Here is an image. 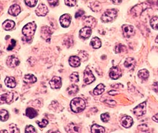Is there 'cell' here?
Returning a JSON list of instances; mask_svg holds the SVG:
<instances>
[{
	"label": "cell",
	"instance_id": "1",
	"mask_svg": "<svg viewBox=\"0 0 158 133\" xmlns=\"http://www.w3.org/2000/svg\"><path fill=\"white\" fill-rule=\"evenodd\" d=\"M86 107V103L84 100L81 98H75L71 101L70 107L73 112L79 113L83 111Z\"/></svg>",
	"mask_w": 158,
	"mask_h": 133
},
{
	"label": "cell",
	"instance_id": "2",
	"mask_svg": "<svg viewBox=\"0 0 158 133\" xmlns=\"http://www.w3.org/2000/svg\"><path fill=\"white\" fill-rule=\"evenodd\" d=\"M36 27V24L34 21L27 23L26 25L22 29V33L25 37H26V39H28V41H30L32 39L35 32Z\"/></svg>",
	"mask_w": 158,
	"mask_h": 133
},
{
	"label": "cell",
	"instance_id": "3",
	"mask_svg": "<svg viewBox=\"0 0 158 133\" xmlns=\"http://www.w3.org/2000/svg\"><path fill=\"white\" fill-rule=\"evenodd\" d=\"M151 5L152 4H150V1L141 3V4L135 6L134 8L131 10V13L134 17H138L141 15L143 11H145L146 9L150 8Z\"/></svg>",
	"mask_w": 158,
	"mask_h": 133
},
{
	"label": "cell",
	"instance_id": "4",
	"mask_svg": "<svg viewBox=\"0 0 158 133\" xmlns=\"http://www.w3.org/2000/svg\"><path fill=\"white\" fill-rule=\"evenodd\" d=\"M117 16V11L115 9L107 10V11L103 14L100 18L102 21L104 23H108L110 21H113L116 19Z\"/></svg>",
	"mask_w": 158,
	"mask_h": 133
},
{
	"label": "cell",
	"instance_id": "5",
	"mask_svg": "<svg viewBox=\"0 0 158 133\" xmlns=\"http://www.w3.org/2000/svg\"><path fill=\"white\" fill-rule=\"evenodd\" d=\"M133 112L136 116L138 117H141L144 115L146 112V102L139 104V105L135 107L133 110Z\"/></svg>",
	"mask_w": 158,
	"mask_h": 133
},
{
	"label": "cell",
	"instance_id": "6",
	"mask_svg": "<svg viewBox=\"0 0 158 133\" xmlns=\"http://www.w3.org/2000/svg\"><path fill=\"white\" fill-rule=\"evenodd\" d=\"M96 80V78L92 74L91 70L87 67L86 68L84 71V81L86 84H91L94 82Z\"/></svg>",
	"mask_w": 158,
	"mask_h": 133
},
{
	"label": "cell",
	"instance_id": "7",
	"mask_svg": "<svg viewBox=\"0 0 158 133\" xmlns=\"http://www.w3.org/2000/svg\"><path fill=\"white\" fill-rule=\"evenodd\" d=\"M53 33V31L51 29V28L49 27L48 26H44L42 27L41 28V37L45 39V40L49 42L51 39V35Z\"/></svg>",
	"mask_w": 158,
	"mask_h": 133
},
{
	"label": "cell",
	"instance_id": "8",
	"mask_svg": "<svg viewBox=\"0 0 158 133\" xmlns=\"http://www.w3.org/2000/svg\"><path fill=\"white\" fill-rule=\"evenodd\" d=\"M122 30H123V34L125 37H131L132 36L135 34V30L134 27L129 25H123L122 26Z\"/></svg>",
	"mask_w": 158,
	"mask_h": 133
},
{
	"label": "cell",
	"instance_id": "9",
	"mask_svg": "<svg viewBox=\"0 0 158 133\" xmlns=\"http://www.w3.org/2000/svg\"><path fill=\"white\" fill-rule=\"evenodd\" d=\"M122 72L120 68L118 66H113L111 68L109 71V76L113 80H117L121 76Z\"/></svg>",
	"mask_w": 158,
	"mask_h": 133
},
{
	"label": "cell",
	"instance_id": "10",
	"mask_svg": "<svg viewBox=\"0 0 158 133\" xmlns=\"http://www.w3.org/2000/svg\"><path fill=\"white\" fill-rule=\"evenodd\" d=\"M96 19L95 18L91 16L85 17L83 19V23L85 27L93 28H94L96 25Z\"/></svg>",
	"mask_w": 158,
	"mask_h": 133
},
{
	"label": "cell",
	"instance_id": "11",
	"mask_svg": "<svg viewBox=\"0 0 158 133\" xmlns=\"http://www.w3.org/2000/svg\"><path fill=\"white\" fill-rule=\"evenodd\" d=\"M71 20V17L69 14H64L60 17V24L63 27L67 28L70 26Z\"/></svg>",
	"mask_w": 158,
	"mask_h": 133
},
{
	"label": "cell",
	"instance_id": "12",
	"mask_svg": "<svg viewBox=\"0 0 158 133\" xmlns=\"http://www.w3.org/2000/svg\"><path fill=\"white\" fill-rule=\"evenodd\" d=\"M49 85L53 89L60 88L62 85V78L58 76H54L49 81Z\"/></svg>",
	"mask_w": 158,
	"mask_h": 133
},
{
	"label": "cell",
	"instance_id": "13",
	"mask_svg": "<svg viewBox=\"0 0 158 133\" xmlns=\"http://www.w3.org/2000/svg\"><path fill=\"white\" fill-rule=\"evenodd\" d=\"M48 13V7L44 4H40L35 10V14L39 17H44Z\"/></svg>",
	"mask_w": 158,
	"mask_h": 133
},
{
	"label": "cell",
	"instance_id": "14",
	"mask_svg": "<svg viewBox=\"0 0 158 133\" xmlns=\"http://www.w3.org/2000/svg\"><path fill=\"white\" fill-rule=\"evenodd\" d=\"M20 64V61L15 56H9L6 60V64L10 68H15Z\"/></svg>",
	"mask_w": 158,
	"mask_h": 133
},
{
	"label": "cell",
	"instance_id": "15",
	"mask_svg": "<svg viewBox=\"0 0 158 133\" xmlns=\"http://www.w3.org/2000/svg\"><path fill=\"white\" fill-rule=\"evenodd\" d=\"M14 96V93L12 92H8L1 96V103H10L13 101Z\"/></svg>",
	"mask_w": 158,
	"mask_h": 133
},
{
	"label": "cell",
	"instance_id": "16",
	"mask_svg": "<svg viewBox=\"0 0 158 133\" xmlns=\"http://www.w3.org/2000/svg\"><path fill=\"white\" fill-rule=\"evenodd\" d=\"M92 34V28L87 27H85L84 28H82L79 32L80 37L84 39H88Z\"/></svg>",
	"mask_w": 158,
	"mask_h": 133
},
{
	"label": "cell",
	"instance_id": "17",
	"mask_svg": "<svg viewBox=\"0 0 158 133\" xmlns=\"http://www.w3.org/2000/svg\"><path fill=\"white\" fill-rule=\"evenodd\" d=\"M121 124L125 128L130 127L134 124L133 119L130 116H125L121 121Z\"/></svg>",
	"mask_w": 158,
	"mask_h": 133
},
{
	"label": "cell",
	"instance_id": "18",
	"mask_svg": "<svg viewBox=\"0 0 158 133\" xmlns=\"http://www.w3.org/2000/svg\"><path fill=\"white\" fill-rule=\"evenodd\" d=\"M21 12V9L19 5H18L17 4L13 5L10 7L9 10H8V13L10 15L16 17L17 15H19V14Z\"/></svg>",
	"mask_w": 158,
	"mask_h": 133
},
{
	"label": "cell",
	"instance_id": "19",
	"mask_svg": "<svg viewBox=\"0 0 158 133\" xmlns=\"http://www.w3.org/2000/svg\"><path fill=\"white\" fill-rule=\"evenodd\" d=\"M80 60L81 59H80V57L78 56H71L69 58L70 65L73 68L78 67L80 65Z\"/></svg>",
	"mask_w": 158,
	"mask_h": 133
},
{
	"label": "cell",
	"instance_id": "20",
	"mask_svg": "<svg viewBox=\"0 0 158 133\" xmlns=\"http://www.w3.org/2000/svg\"><path fill=\"white\" fill-rule=\"evenodd\" d=\"M135 64H136V61L134 58L128 57V58H127L126 60H125V61L124 63V66L129 70H132L134 69V68L135 66Z\"/></svg>",
	"mask_w": 158,
	"mask_h": 133
},
{
	"label": "cell",
	"instance_id": "21",
	"mask_svg": "<svg viewBox=\"0 0 158 133\" xmlns=\"http://www.w3.org/2000/svg\"><path fill=\"white\" fill-rule=\"evenodd\" d=\"M5 83L6 87H8L11 88H13L16 87L17 83L15 81V79L12 76H7L5 78Z\"/></svg>",
	"mask_w": 158,
	"mask_h": 133
},
{
	"label": "cell",
	"instance_id": "22",
	"mask_svg": "<svg viewBox=\"0 0 158 133\" xmlns=\"http://www.w3.org/2000/svg\"><path fill=\"white\" fill-rule=\"evenodd\" d=\"M24 81L26 83H28V84L34 83L37 81V78L33 74H28L24 76Z\"/></svg>",
	"mask_w": 158,
	"mask_h": 133
},
{
	"label": "cell",
	"instance_id": "23",
	"mask_svg": "<svg viewBox=\"0 0 158 133\" xmlns=\"http://www.w3.org/2000/svg\"><path fill=\"white\" fill-rule=\"evenodd\" d=\"M15 22L10 20H6L3 23V27L5 30H10L15 27Z\"/></svg>",
	"mask_w": 158,
	"mask_h": 133
},
{
	"label": "cell",
	"instance_id": "24",
	"mask_svg": "<svg viewBox=\"0 0 158 133\" xmlns=\"http://www.w3.org/2000/svg\"><path fill=\"white\" fill-rule=\"evenodd\" d=\"M26 116L30 119H33L37 116V112L32 107H28L26 111Z\"/></svg>",
	"mask_w": 158,
	"mask_h": 133
},
{
	"label": "cell",
	"instance_id": "25",
	"mask_svg": "<svg viewBox=\"0 0 158 133\" xmlns=\"http://www.w3.org/2000/svg\"><path fill=\"white\" fill-rule=\"evenodd\" d=\"M91 132L92 133H104L105 132V129L98 124H94L91 127Z\"/></svg>",
	"mask_w": 158,
	"mask_h": 133
},
{
	"label": "cell",
	"instance_id": "26",
	"mask_svg": "<svg viewBox=\"0 0 158 133\" xmlns=\"http://www.w3.org/2000/svg\"><path fill=\"white\" fill-rule=\"evenodd\" d=\"M91 45L95 49H99L101 46V41L98 37H94L91 40Z\"/></svg>",
	"mask_w": 158,
	"mask_h": 133
},
{
	"label": "cell",
	"instance_id": "27",
	"mask_svg": "<svg viewBox=\"0 0 158 133\" xmlns=\"http://www.w3.org/2000/svg\"><path fill=\"white\" fill-rule=\"evenodd\" d=\"M66 131L67 132H80V128L77 125L71 123L67 125Z\"/></svg>",
	"mask_w": 158,
	"mask_h": 133
},
{
	"label": "cell",
	"instance_id": "28",
	"mask_svg": "<svg viewBox=\"0 0 158 133\" xmlns=\"http://www.w3.org/2000/svg\"><path fill=\"white\" fill-rule=\"evenodd\" d=\"M90 8L94 12H99V11H100L102 8L101 5L100 3L98 1H94L92 3H91L90 5Z\"/></svg>",
	"mask_w": 158,
	"mask_h": 133
},
{
	"label": "cell",
	"instance_id": "29",
	"mask_svg": "<svg viewBox=\"0 0 158 133\" xmlns=\"http://www.w3.org/2000/svg\"><path fill=\"white\" fill-rule=\"evenodd\" d=\"M138 76L142 80H148V78L149 76V71L146 69H143V70L139 71V73H138Z\"/></svg>",
	"mask_w": 158,
	"mask_h": 133
},
{
	"label": "cell",
	"instance_id": "30",
	"mask_svg": "<svg viewBox=\"0 0 158 133\" xmlns=\"http://www.w3.org/2000/svg\"><path fill=\"white\" fill-rule=\"evenodd\" d=\"M105 85H104L103 84H99L94 89V91H93V92H94V95H99L103 93V92L105 91Z\"/></svg>",
	"mask_w": 158,
	"mask_h": 133
},
{
	"label": "cell",
	"instance_id": "31",
	"mask_svg": "<svg viewBox=\"0 0 158 133\" xmlns=\"http://www.w3.org/2000/svg\"><path fill=\"white\" fill-rule=\"evenodd\" d=\"M78 91V88L77 85H71L70 87L68 88L67 92L69 93V94L70 95H75Z\"/></svg>",
	"mask_w": 158,
	"mask_h": 133
},
{
	"label": "cell",
	"instance_id": "32",
	"mask_svg": "<svg viewBox=\"0 0 158 133\" xmlns=\"http://www.w3.org/2000/svg\"><path fill=\"white\" fill-rule=\"evenodd\" d=\"M150 25L154 30H158V17H153L150 21Z\"/></svg>",
	"mask_w": 158,
	"mask_h": 133
},
{
	"label": "cell",
	"instance_id": "33",
	"mask_svg": "<svg viewBox=\"0 0 158 133\" xmlns=\"http://www.w3.org/2000/svg\"><path fill=\"white\" fill-rule=\"evenodd\" d=\"M0 115H1V121L2 122H5L8 119L9 114L6 110L1 109V112H0Z\"/></svg>",
	"mask_w": 158,
	"mask_h": 133
},
{
	"label": "cell",
	"instance_id": "34",
	"mask_svg": "<svg viewBox=\"0 0 158 133\" xmlns=\"http://www.w3.org/2000/svg\"><path fill=\"white\" fill-rule=\"evenodd\" d=\"M115 52L116 53H121L125 52L127 50V48L124 45L118 44L115 47Z\"/></svg>",
	"mask_w": 158,
	"mask_h": 133
},
{
	"label": "cell",
	"instance_id": "35",
	"mask_svg": "<svg viewBox=\"0 0 158 133\" xmlns=\"http://www.w3.org/2000/svg\"><path fill=\"white\" fill-rule=\"evenodd\" d=\"M78 56H79V57H80V59L82 61H87L88 59V57H89L88 54L84 51H82L79 52Z\"/></svg>",
	"mask_w": 158,
	"mask_h": 133
},
{
	"label": "cell",
	"instance_id": "36",
	"mask_svg": "<svg viewBox=\"0 0 158 133\" xmlns=\"http://www.w3.org/2000/svg\"><path fill=\"white\" fill-rule=\"evenodd\" d=\"M70 79L72 82H78L79 81L78 73H77V72H73V73L70 75Z\"/></svg>",
	"mask_w": 158,
	"mask_h": 133
},
{
	"label": "cell",
	"instance_id": "37",
	"mask_svg": "<svg viewBox=\"0 0 158 133\" xmlns=\"http://www.w3.org/2000/svg\"><path fill=\"white\" fill-rule=\"evenodd\" d=\"M9 131L10 132H20V130L18 129L17 126L14 124H12L9 125Z\"/></svg>",
	"mask_w": 158,
	"mask_h": 133
},
{
	"label": "cell",
	"instance_id": "38",
	"mask_svg": "<svg viewBox=\"0 0 158 133\" xmlns=\"http://www.w3.org/2000/svg\"><path fill=\"white\" fill-rule=\"evenodd\" d=\"M26 5L29 7H34L36 5L37 0H24Z\"/></svg>",
	"mask_w": 158,
	"mask_h": 133
},
{
	"label": "cell",
	"instance_id": "39",
	"mask_svg": "<svg viewBox=\"0 0 158 133\" xmlns=\"http://www.w3.org/2000/svg\"><path fill=\"white\" fill-rule=\"evenodd\" d=\"M138 130L142 132H147L149 131V127L146 124H141L138 126Z\"/></svg>",
	"mask_w": 158,
	"mask_h": 133
},
{
	"label": "cell",
	"instance_id": "40",
	"mask_svg": "<svg viewBox=\"0 0 158 133\" xmlns=\"http://www.w3.org/2000/svg\"><path fill=\"white\" fill-rule=\"evenodd\" d=\"M110 119V116L109 114L108 113H105L101 114V116H100V119L104 123H107V122H108Z\"/></svg>",
	"mask_w": 158,
	"mask_h": 133
},
{
	"label": "cell",
	"instance_id": "41",
	"mask_svg": "<svg viewBox=\"0 0 158 133\" xmlns=\"http://www.w3.org/2000/svg\"><path fill=\"white\" fill-rule=\"evenodd\" d=\"M37 124L39 125V126L41 128H44L45 127H46V125H47L48 124V120L45 119H42L41 121H37Z\"/></svg>",
	"mask_w": 158,
	"mask_h": 133
},
{
	"label": "cell",
	"instance_id": "42",
	"mask_svg": "<svg viewBox=\"0 0 158 133\" xmlns=\"http://www.w3.org/2000/svg\"><path fill=\"white\" fill-rule=\"evenodd\" d=\"M25 132L26 133H34L36 132L35 131V129L34 127V126H32V125H28L26 127V130H25Z\"/></svg>",
	"mask_w": 158,
	"mask_h": 133
},
{
	"label": "cell",
	"instance_id": "43",
	"mask_svg": "<svg viewBox=\"0 0 158 133\" xmlns=\"http://www.w3.org/2000/svg\"><path fill=\"white\" fill-rule=\"evenodd\" d=\"M64 3L69 6H74L76 5L77 0H64Z\"/></svg>",
	"mask_w": 158,
	"mask_h": 133
},
{
	"label": "cell",
	"instance_id": "44",
	"mask_svg": "<svg viewBox=\"0 0 158 133\" xmlns=\"http://www.w3.org/2000/svg\"><path fill=\"white\" fill-rule=\"evenodd\" d=\"M49 4L52 6H55L58 5V0H48Z\"/></svg>",
	"mask_w": 158,
	"mask_h": 133
},
{
	"label": "cell",
	"instance_id": "45",
	"mask_svg": "<svg viewBox=\"0 0 158 133\" xmlns=\"http://www.w3.org/2000/svg\"><path fill=\"white\" fill-rule=\"evenodd\" d=\"M84 13H85V12H84V10H78V12L75 13V18L77 19V18H78V17H80L81 16L83 15Z\"/></svg>",
	"mask_w": 158,
	"mask_h": 133
},
{
	"label": "cell",
	"instance_id": "46",
	"mask_svg": "<svg viewBox=\"0 0 158 133\" xmlns=\"http://www.w3.org/2000/svg\"><path fill=\"white\" fill-rule=\"evenodd\" d=\"M11 43H12V44H11L10 45H9L8 49H8V51H11V50L13 49V48L15 45L16 41L15 40H13V39H12V41H11Z\"/></svg>",
	"mask_w": 158,
	"mask_h": 133
},
{
	"label": "cell",
	"instance_id": "47",
	"mask_svg": "<svg viewBox=\"0 0 158 133\" xmlns=\"http://www.w3.org/2000/svg\"><path fill=\"white\" fill-rule=\"evenodd\" d=\"M152 88L156 92H158V82H155L152 85Z\"/></svg>",
	"mask_w": 158,
	"mask_h": 133
},
{
	"label": "cell",
	"instance_id": "48",
	"mask_svg": "<svg viewBox=\"0 0 158 133\" xmlns=\"http://www.w3.org/2000/svg\"><path fill=\"white\" fill-rule=\"evenodd\" d=\"M122 1H123V0H112V1L114 4H116V5L120 4V3L122 2Z\"/></svg>",
	"mask_w": 158,
	"mask_h": 133
},
{
	"label": "cell",
	"instance_id": "49",
	"mask_svg": "<svg viewBox=\"0 0 158 133\" xmlns=\"http://www.w3.org/2000/svg\"><path fill=\"white\" fill-rule=\"evenodd\" d=\"M152 119L155 122H156V123H158V114H156L155 116H154L152 117Z\"/></svg>",
	"mask_w": 158,
	"mask_h": 133
},
{
	"label": "cell",
	"instance_id": "50",
	"mask_svg": "<svg viewBox=\"0 0 158 133\" xmlns=\"http://www.w3.org/2000/svg\"><path fill=\"white\" fill-rule=\"evenodd\" d=\"M107 103H108L109 105H115L116 104V102L113 101V100H109V102H106Z\"/></svg>",
	"mask_w": 158,
	"mask_h": 133
},
{
	"label": "cell",
	"instance_id": "51",
	"mask_svg": "<svg viewBox=\"0 0 158 133\" xmlns=\"http://www.w3.org/2000/svg\"><path fill=\"white\" fill-rule=\"evenodd\" d=\"M117 93H118L116 92V91H114V90H112V91H111V92H109V94L111 95H114L117 94Z\"/></svg>",
	"mask_w": 158,
	"mask_h": 133
},
{
	"label": "cell",
	"instance_id": "52",
	"mask_svg": "<svg viewBox=\"0 0 158 133\" xmlns=\"http://www.w3.org/2000/svg\"><path fill=\"white\" fill-rule=\"evenodd\" d=\"M156 43H158V35H157V37H156Z\"/></svg>",
	"mask_w": 158,
	"mask_h": 133
},
{
	"label": "cell",
	"instance_id": "53",
	"mask_svg": "<svg viewBox=\"0 0 158 133\" xmlns=\"http://www.w3.org/2000/svg\"><path fill=\"white\" fill-rule=\"evenodd\" d=\"M0 132H1V133L4 132H8V131H3V130H1Z\"/></svg>",
	"mask_w": 158,
	"mask_h": 133
}]
</instances>
